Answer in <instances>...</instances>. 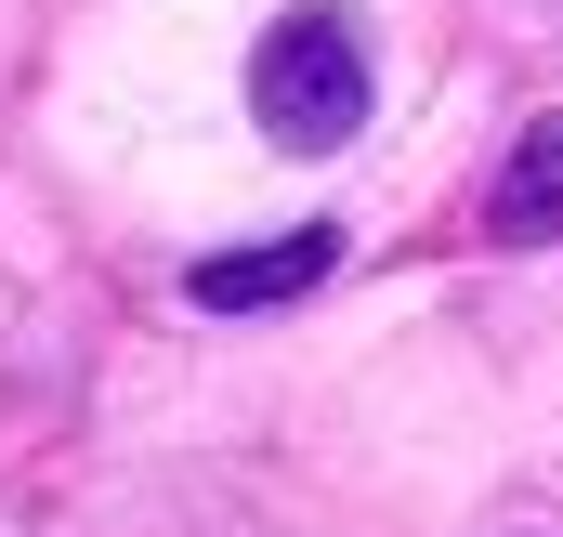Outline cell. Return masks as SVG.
I'll use <instances>...</instances> for the list:
<instances>
[{
	"label": "cell",
	"mask_w": 563,
	"mask_h": 537,
	"mask_svg": "<svg viewBox=\"0 0 563 537\" xmlns=\"http://www.w3.org/2000/svg\"><path fill=\"white\" fill-rule=\"evenodd\" d=\"M367 26L354 13H276L263 26V53H250V119H263V144H288V157H341V144L367 132Z\"/></svg>",
	"instance_id": "cell-1"
},
{
	"label": "cell",
	"mask_w": 563,
	"mask_h": 537,
	"mask_svg": "<svg viewBox=\"0 0 563 537\" xmlns=\"http://www.w3.org/2000/svg\"><path fill=\"white\" fill-rule=\"evenodd\" d=\"M328 263H341V223H301V237H263V250H210L184 288H197L210 315H263V302H301Z\"/></svg>",
	"instance_id": "cell-2"
},
{
	"label": "cell",
	"mask_w": 563,
	"mask_h": 537,
	"mask_svg": "<svg viewBox=\"0 0 563 537\" xmlns=\"http://www.w3.org/2000/svg\"><path fill=\"white\" fill-rule=\"evenodd\" d=\"M485 237L498 250H551L563 237V119H525L511 132V171L485 184Z\"/></svg>",
	"instance_id": "cell-3"
}]
</instances>
